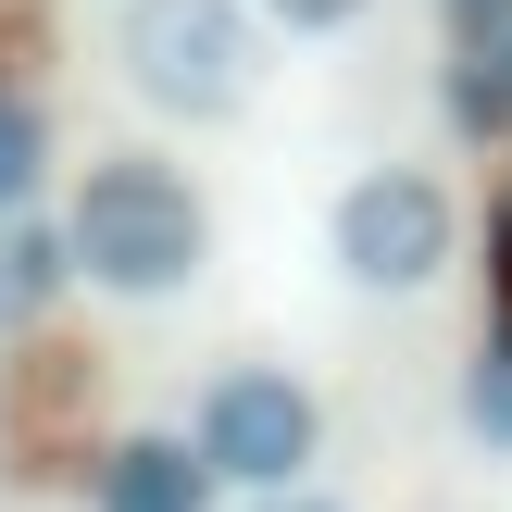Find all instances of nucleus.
<instances>
[{"mask_svg":"<svg viewBox=\"0 0 512 512\" xmlns=\"http://www.w3.org/2000/svg\"><path fill=\"white\" fill-rule=\"evenodd\" d=\"M63 250H75V275L88 288H113V300H175L200 275V250H213V225H200V200H188V175L175 163H88V188H75V213H63Z\"/></svg>","mask_w":512,"mask_h":512,"instance_id":"nucleus-1","label":"nucleus"},{"mask_svg":"<svg viewBox=\"0 0 512 512\" xmlns=\"http://www.w3.org/2000/svg\"><path fill=\"white\" fill-rule=\"evenodd\" d=\"M125 75H138V100H163V113H238L250 100V25L238 0H125Z\"/></svg>","mask_w":512,"mask_h":512,"instance_id":"nucleus-2","label":"nucleus"},{"mask_svg":"<svg viewBox=\"0 0 512 512\" xmlns=\"http://www.w3.org/2000/svg\"><path fill=\"white\" fill-rule=\"evenodd\" d=\"M313 438H325L313 388H300V375H275V363L213 375V400H200V463H213L225 488H263V500H275L300 463H313Z\"/></svg>","mask_w":512,"mask_h":512,"instance_id":"nucleus-3","label":"nucleus"},{"mask_svg":"<svg viewBox=\"0 0 512 512\" xmlns=\"http://www.w3.org/2000/svg\"><path fill=\"white\" fill-rule=\"evenodd\" d=\"M338 263L363 288H438L450 263V188L438 175H363L338 200Z\"/></svg>","mask_w":512,"mask_h":512,"instance_id":"nucleus-4","label":"nucleus"},{"mask_svg":"<svg viewBox=\"0 0 512 512\" xmlns=\"http://www.w3.org/2000/svg\"><path fill=\"white\" fill-rule=\"evenodd\" d=\"M200 475L213 463H188L175 438H138V450H113V475H100V512H200Z\"/></svg>","mask_w":512,"mask_h":512,"instance_id":"nucleus-5","label":"nucleus"},{"mask_svg":"<svg viewBox=\"0 0 512 512\" xmlns=\"http://www.w3.org/2000/svg\"><path fill=\"white\" fill-rule=\"evenodd\" d=\"M63 263H75V250L25 238V225L0 213V325H25V313H38V300H50V275H63Z\"/></svg>","mask_w":512,"mask_h":512,"instance_id":"nucleus-6","label":"nucleus"},{"mask_svg":"<svg viewBox=\"0 0 512 512\" xmlns=\"http://www.w3.org/2000/svg\"><path fill=\"white\" fill-rule=\"evenodd\" d=\"M463 425H475V438H488V450H512V338H500L488 363L463 375Z\"/></svg>","mask_w":512,"mask_h":512,"instance_id":"nucleus-7","label":"nucleus"},{"mask_svg":"<svg viewBox=\"0 0 512 512\" xmlns=\"http://www.w3.org/2000/svg\"><path fill=\"white\" fill-rule=\"evenodd\" d=\"M25 188H38V113L0 88V213H25Z\"/></svg>","mask_w":512,"mask_h":512,"instance_id":"nucleus-8","label":"nucleus"},{"mask_svg":"<svg viewBox=\"0 0 512 512\" xmlns=\"http://www.w3.org/2000/svg\"><path fill=\"white\" fill-rule=\"evenodd\" d=\"M463 113H475V125H512V38H500V50H475V75H463Z\"/></svg>","mask_w":512,"mask_h":512,"instance_id":"nucleus-9","label":"nucleus"},{"mask_svg":"<svg viewBox=\"0 0 512 512\" xmlns=\"http://www.w3.org/2000/svg\"><path fill=\"white\" fill-rule=\"evenodd\" d=\"M263 13H275V25H350L363 0H263Z\"/></svg>","mask_w":512,"mask_h":512,"instance_id":"nucleus-10","label":"nucleus"},{"mask_svg":"<svg viewBox=\"0 0 512 512\" xmlns=\"http://www.w3.org/2000/svg\"><path fill=\"white\" fill-rule=\"evenodd\" d=\"M250 512H338V500H300V488H275V500H250Z\"/></svg>","mask_w":512,"mask_h":512,"instance_id":"nucleus-11","label":"nucleus"}]
</instances>
